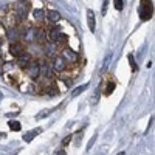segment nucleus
<instances>
[{"label": "nucleus", "mask_w": 155, "mask_h": 155, "mask_svg": "<svg viewBox=\"0 0 155 155\" xmlns=\"http://www.w3.org/2000/svg\"><path fill=\"white\" fill-rule=\"evenodd\" d=\"M30 9H31V3L30 0H19L16 3V9H14V14L17 17V22H25L28 19L30 14Z\"/></svg>", "instance_id": "nucleus-1"}, {"label": "nucleus", "mask_w": 155, "mask_h": 155, "mask_svg": "<svg viewBox=\"0 0 155 155\" xmlns=\"http://www.w3.org/2000/svg\"><path fill=\"white\" fill-rule=\"evenodd\" d=\"M138 16H140V19L143 22L149 20L153 16V3H152V0H141L140 8H138Z\"/></svg>", "instance_id": "nucleus-2"}, {"label": "nucleus", "mask_w": 155, "mask_h": 155, "mask_svg": "<svg viewBox=\"0 0 155 155\" xmlns=\"http://www.w3.org/2000/svg\"><path fill=\"white\" fill-rule=\"evenodd\" d=\"M67 67H68V62L64 59L61 54H56L54 58H53V70L56 71V73H62V71H65L67 70Z\"/></svg>", "instance_id": "nucleus-3"}, {"label": "nucleus", "mask_w": 155, "mask_h": 155, "mask_svg": "<svg viewBox=\"0 0 155 155\" xmlns=\"http://www.w3.org/2000/svg\"><path fill=\"white\" fill-rule=\"evenodd\" d=\"M61 56H62L64 59H65L67 62H70V64H76V62H79V54H78L76 51H73L71 48H68V47H64V48H62Z\"/></svg>", "instance_id": "nucleus-4"}, {"label": "nucleus", "mask_w": 155, "mask_h": 155, "mask_svg": "<svg viewBox=\"0 0 155 155\" xmlns=\"http://www.w3.org/2000/svg\"><path fill=\"white\" fill-rule=\"evenodd\" d=\"M27 74H28L30 79H33V81H37L39 78H41V67H39V61L31 62L30 65L27 67Z\"/></svg>", "instance_id": "nucleus-5"}, {"label": "nucleus", "mask_w": 155, "mask_h": 155, "mask_svg": "<svg viewBox=\"0 0 155 155\" xmlns=\"http://www.w3.org/2000/svg\"><path fill=\"white\" fill-rule=\"evenodd\" d=\"M39 67H41V78H44V79H54L53 67H50L48 64L41 62V61H39Z\"/></svg>", "instance_id": "nucleus-6"}, {"label": "nucleus", "mask_w": 155, "mask_h": 155, "mask_svg": "<svg viewBox=\"0 0 155 155\" xmlns=\"http://www.w3.org/2000/svg\"><path fill=\"white\" fill-rule=\"evenodd\" d=\"M23 53H25V44H22V42H12V44H9V54L12 58L17 59Z\"/></svg>", "instance_id": "nucleus-7"}, {"label": "nucleus", "mask_w": 155, "mask_h": 155, "mask_svg": "<svg viewBox=\"0 0 155 155\" xmlns=\"http://www.w3.org/2000/svg\"><path fill=\"white\" fill-rule=\"evenodd\" d=\"M31 62H33L31 54H28V53H23V54H20V56L17 58V67H19L20 70H27V67L30 65Z\"/></svg>", "instance_id": "nucleus-8"}, {"label": "nucleus", "mask_w": 155, "mask_h": 155, "mask_svg": "<svg viewBox=\"0 0 155 155\" xmlns=\"http://www.w3.org/2000/svg\"><path fill=\"white\" fill-rule=\"evenodd\" d=\"M34 34H36V28L28 27L25 31L20 33V39H23V44H31L34 42Z\"/></svg>", "instance_id": "nucleus-9"}, {"label": "nucleus", "mask_w": 155, "mask_h": 155, "mask_svg": "<svg viewBox=\"0 0 155 155\" xmlns=\"http://www.w3.org/2000/svg\"><path fill=\"white\" fill-rule=\"evenodd\" d=\"M45 20L50 23V25H56L59 20H61V14L56 11V9H48L45 12Z\"/></svg>", "instance_id": "nucleus-10"}, {"label": "nucleus", "mask_w": 155, "mask_h": 155, "mask_svg": "<svg viewBox=\"0 0 155 155\" xmlns=\"http://www.w3.org/2000/svg\"><path fill=\"white\" fill-rule=\"evenodd\" d=\"M42 92H44V95H47V96H56V95H59V90H58L54 81H53V82L48 81V84L42 88Z\"/></svg>", "instance_id": "nucleus-11"}, {"label": "nucleus", "mask_w": 155, "mask_h": 155, "mask_svg": "<svg viewBox=\"0 0 155 155\" xmlns=\"http://www.w3.org/2000/svg\"><path fill=\"white\" fill-rule=\"evenodd\" d=\"M6 39L9 41V44H12V42H19L20 41V30L19 28H9L8 31H6Z\"/></svg>", "instance_id": "nucleus-12"}, {"label": "nucleus", "mask_w": 155, "mask_h": 155, "mask_svg": "<svg viewBox=\"0 0 155 155\" xmlns=\"http://www.w3.org/2000/svg\"><path fill=\"white\" fill-rule=\"evenodd\" d=\"M34 41H36L39 45H44L45 41H47V30H45V28H36Z\"/></svg>", "instance_id": "nucleus-13"}, {"label": "nucleus", "mask_w": 155, "mask_h": 155, "mask_svg": "<svg viewBox=\"0 0 155 155\" xmlns=\"http://www.w3.org/2000/svg\"><path fill=\"white\" fill-rule=\"evenodd\" d=\"M44 51H45V56L47 58H51L53 59L56 54H58V48H56V44H44Z\"/></svg>", "instance_id": "nucleus-14"}, {"label": "nucleus", "mask_w": 155, "mask_h": 155, "mask_svg": "<svg viewBox=\"0 0 155 155\" xmlns=\"http://www.w3.org/2000/svg\"><path fill=\"white\" fill-rule=\"evenodd\" d=\"M87 23H88L90 31L95 33V30H96V22H95V12H93L92 9L87 11Z\"/></svg>", "instance_id": "nucleus-15"}, {"label": "nucleus", "mask_w": 155, "mask_h": 155, "mask_svg": "<svg viewBox=\"0 0 155 155\" xmlns=\"http://www.w3.org/2000/svg\"><path fill=\"white\" fill-rule=\"evenodd\" d=\"M33 16H34V20L36 22H44L45 20V11L42 9V8H36L34 11H33Z\"/></svg>", "instance_id": "nucleus-16"}, {"label": "nucleus", "mask_w": 155, "mask_h": 155, "mask_svg": "<svg viewBox=\"0 0 155 155\" xmlns=\"http://www.w3.org/2000/svg\"><path fill=\"white\" fill-rule=\"evenodd\" d=\"M42 132V129H34V130H31V132H27L23 135V141H27V143H30V141L37 135V134H41Z\"/></svg>", "instance_id": "nucleus-17"}, {"label": "nucleus", "mask_w": 155, "mask_h": 155, "mask_svg": "<svg viewBox=\"0 0 155 155\" xmlns=\"http://www.w3.org/2000/svg\"><path fill=\"white\" fill-rule=\"evenodd\" d=\"M8 126H9V129H11L12 132H19L20 129H22V124L19 121H16V120H9L8 121Z\"/></svg>", "instance_id": "nucleus-18"}, {"label": "nucleus", "mask_w": 155, "mask_h": 155, "mask_svg": "<svg viewBox=\"0 0 155 155\" xmlns=\"http://www.w3.org/2000/svg\"><path fill=\"white\" fill-rule=\"evenodd\" d=\"M54 110H56V107H53V109H47V110H44V112H41V113H37V115H36V118H37V120L45 118V116H48L51 112H54Z\"/></svg>", "instance_id": "nucleus-19"}, {"label": "nucleus", "mask_w": 155, "mask_h": 155, "mask_svg": "<svg viewBox=\"0 0 155 155\" xmlns=\"http://www.w3.org/2000/svg\"><path fill=\"white\" fill-rule=\"evenodd\" d=\"M87 87H88V84H82L81 87H78V88H74V90H73V93H71V95H73V96H78V95H81V93L84 92V90H85Z\"/></svg>", "instance_id": "nucleus-20"}, {"label": "nucleus", "mask_w": 155, "mask_h": 155, "mask_svg": "<svg viewBox=\"0 0 155 155\" xmlns=\"http://www.w3.org/2000/svg\"><path fill=\"white\" fill-rule=\"evenodd\" d=\"M113 5H115L116 11H123L124 9V2L123 0H113Z\"/></svg>", "instance_id": "nucleus-21"}, {"label": "nucleus", "mask_w": 155, "mask_h": 155, "mask_svg": "<svg viewBox=\"0 0 155 155\" xmlns=\"http://www.w3.org/2000/svg\"><path fill=\"white\" fill-rule=\"evenodd\" d=\"M109 85H107V88H106V95H110L112 92H113V90H115V87H116V82H113V81H110V82H107Z\"/></svg>", "instance_id": "nucleus-22"}, {"label": "nucleus", "mask_w": 155, "mask_h": 155, "mask_svg": "<svg viewBox=\"0 0 155 155\" xmlns=\"http://www.w3.org/2000/svg\"><path fill=\"white\" fill-rule=\"evenodd\" d=\"M127 59H129V64H130L132 70H134V71H137V65H135V61H134V54H129V56H127Z\"/></svg>", "instance_id": "nucleus-23"}, {"label": "nucleus", "mask_w": 155, "mask_h": 155, "mask_svg": "<svg viewBox=\"0 0 155 155\" xmlns=\"http://www.w3.org/2000/svg\"><path fill=\"white\" fill-rule=\"evenodd\" d=\"M71 138H73V135H68L67 138H64V140H62V146H64V147L68 146V144H70V141H71Z\"/></svg>", "instance_id": "nucleus-24"}, {"label": "nucleus", "mask_w": 155, "mask_h": 155, "mask_svg": "<svg viewBox=\"0 0 155 155\" xmlns=\"http://www.w3.org/2000/svg\"><path fill=\"white\" fill-rule=\"evenodd\" d=\"M110 58H112L110 54H109V56L106 58V62H104V67H102V73H104V71H106V68H107V65H109V64H110Z\"/></svg>", "instance_id": "nucleus-25"}, {"label": "nucleus", "mask_w": 155, "mask_h": 155, "mask_svg": "<svg viewBox=\"0 0 155 155\" xmlns=\"http://www.w3.org/2000/svg\"><path fill=\"white\" fill-rule=\"evenodd\" d=\"M56 155H67V152H65V149H62V150H58Z\"/></svg>", "instance_id": "nucleus-26"}, {"label": "nucleus", "mask_w": 155, "mask_h": 155, "mask_svg": "<svg viewBox=\"0 0 155 155\" xmlns=\"http://www.w3.org/2000/svg\"><path fill=\"white\" fill-rule=\"evenodd\" d=\"M64 82H65V87H70L71 85V79H64Z\"/></svg>", "instance_id": "nucleus-27"}, {"label": "nucleus", "mask_w": 155, "mask_h": 155, "mask_svg": "<svg viewBox=\"0 0 155 155\" xmlns=\"http://www.w3.org/2000/svg\"><path fill=\"white\" fill-rule=\"evenodd\" d=\"M3 61V53H2V50H0V62Z\"/></svg>", "instance_id": "nucleus-28"}, {"label": "nucleus", "mask_w": 155, "mask_h": 155, "mask_svg": "<svg viewBox=\"0 0 155 155\" xmlns=\"http://www.w3.org/2000/svg\"><path fill=\"white\" fill-rule=\"evenodd\" d=\"M2 44H3V41H2V37H0V47H2Z\"/></svg>", "instance_id": "nucleus-29"}, {"label": "nucleus", "mask_w": 155, "mask_h": 155, "mask_svg": "<svg viewBox=\"0 0 155 155\" xmlns=\"http://www.w3.org/2000/svg\"><path fill=\"white\" fill-rule=\"evenodd\" d=\"M118 155H126V153H124V152H120V153H118Z\"/></svg>", "instance_id": "nucleus-30"}]
</instances>
